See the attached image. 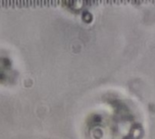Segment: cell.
Segmentation results:
<instances>
[{"instance_id": "cell-11", "label": "cell", "mask_w": 155, "mask_h": 139, "mask_svg": "<svg viewBox=\"0 0 155 139\" xmlns=\"http://www.w3.org/2000/svg\"><path fill=\"white\" fill-rule=\"evenodd\" d=\"M146 1H150V0H146Z\"/></svg>"}, {"instance_id": "cell-5", "label": "cell", "mask_w": 155, "mask_h": 139, "mask_svg": "<svg viewBox=\"0 0 155 139\" xmlns=\"http://www.w3.org/2000/svg\"><path fill=\"white\" fill-rule=\"evenodd\" d=\"M14 3H15V5H21V4H20V0H14Z\"/></svg>"}, {"instance_id": "cell-12", "label": "cell", "mask_w": 155, "mask_h": 139, "mask_svg": "<svg viewBox=\"0 0 155 139\" xmlns=\"http://www.w3.org/2000/svg\"><path fill=\"white\" fill-rule=\"evenodd\" d=\"M0 6H1V3H0Z\"/></svg>"}, {"instance_id": "cell-8", "label": "cell", "mask_w": 155, "mask_h": 139, "mask_svg": "<svg viewBox=\"0 0 155 139\" xmlns=\"http://www.w3.org/2000/svg\"><path fill=\"white\" fill-rule=\"evenodd\" d=\"M137 3H141V0H137Z\"/></svg>"}, {"instance_id": "cell-7", "label": "cell", "mask_w": 155, "mask_h": 139, "mask_svg": "<svg viewBox=\"0 0 155 139\" xmlns=\"http://www.w3.org/2000/svg\"><path fill=\"white\" fill-rule=\"evenodd\" d=\"M108 3H116V0H108Z\"/></svg>"}, {"instance_id": "cell-10", "label": "cell", "mask_w": 155, "mask_h": 139, "mask_svg": "<svg viewBox=\"0 0 155 139\" xmlns=\"http://www.w3.org/2000/svg\"><path fill=\"white\" fill-rule=\"evenodd\" d=\"M152 1H153V2H155V0H152Z\"/></svg>"}, {"instance_id": "cell-3", "label": "cell", "mask_w": 155, "mask_h": 139, "mask_svg": "<svg viewBox=\"0 0 155 139\" xmlns=\"http://www.w3.org/2000/svg\"><path fill=\"white\" fill-rule=\"evenodd\" d=\"M35 5V0H27V6L28 5Z\"/></svg>"}, {"instance_id": "cell-4", "label": "cell", "mask_w": 155, "mask_h": 139, "mask_svg": "<svg viewBox=\"0 0 155 139\" xmlns=\"http://www.w3.org/2000/svg\"><path fill=\"white\" fill-rule=\"evenodd\" d=\"M7 5H8V6H9V5L15 6V3H14V0H7Z\"/></svg>"}, {"instance_id": "cell-2", "label": "cell", "mask_w": 155, "mask_h": 139, "mask_svg": "<svg viewBox=\"0 0 155 139\" xmlns=\"http://www.w3.org/2000/svg\"><path fill=\"white\" fill-rule=\"evenodd\" d=\"M20 6H24V5H27V0H20Z\"/></svg>"}, {"instance_id": "cell-9", "label": "cell", "mask_w": 155, "mask_h": 139, "mask_svg": "<svg viewBox=\"0 0 155 139\" xmlns=\"http://www.w3.org/2000/svg\"><path fill=\"white\" fill-rule=\"evenodd\" d=\"M143 1H144V0H141V2H143Z\"/></svg>"}, {"instance_id": "cell-1", "label": "cell", "mask_w": 155, "mask_h": 139, "mask_svg": "<svg viewBox=\"0 0 155 139\" xmlns=\"http://www.w3.org/2000/svg\"><path fill=\"white\" fill-rule=\"evenodd\" d=\"M0 3H1V6H8L7 5V0H0Z\"/></svg>"}, {"instance_id": "cell-6", "label": "cell", "mask_w": 155, "mask_h": 139, "mask_svg": "<svg viewBox=\"0 0 155 139\" xmlns=\"http://www.w3.org/2000/svg\"><path fill=\"white\" fill-rule=\"evenodd\" d=\"M35 5H41V0H35Z\"/></svg>"}]
</instances>
